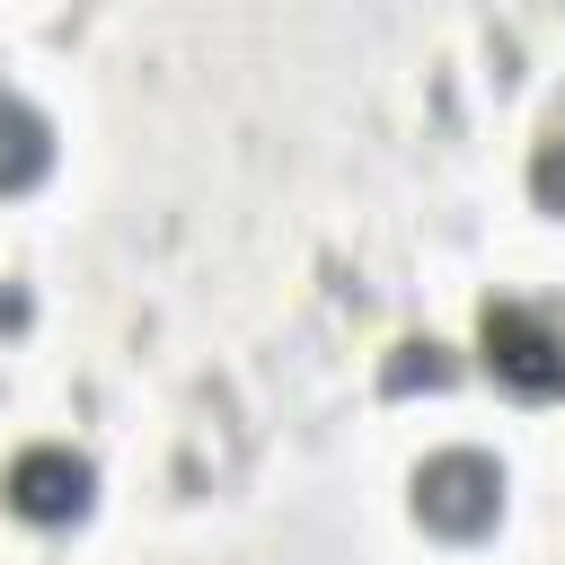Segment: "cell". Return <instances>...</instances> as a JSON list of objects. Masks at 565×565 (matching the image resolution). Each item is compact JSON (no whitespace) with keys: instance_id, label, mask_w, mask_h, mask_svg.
<instances>
[{"instance_id":"6da1fadb","label":"cell","mask_w":565,"mask_h":565,"mask_svg":"<svg viewBox=\"0 0 565 565\" xmlns=\"http://www.w3.org/2000/svg\"><path fill=\"white\" fill-rule=\"evenodd\" d=\"M406 503L433 539H486L503 521V468L486 450H433L415 477H406Z\"/></svg>"},{"instance_id":"7a4b0ae2","label":"cell","mask_w":565,"mask_h":565,"mask_svg":"<svg viewBox=\"0 0 565 565\" xmlns=\"http://www.w3.org/2000/svg\"><path fill=\"white\" fill-rule=\"evenodd\" d=\"M0 503H9L18 521H35V530H62V521H79V512L97 503V468H88L71 441H26V450L9 459V477H0Z\"/></svg>"},{"instance_id":"3957f363","label":"cell","mask_w":565,"mask_h":565,"mask_svg":"<svg viewBox=\"0 0 565 565\" xmlns=\"http://www.w3.org/2000/svg\"><path fill=\"white\" fill-rule=\"evenodd\" d=\"M486 362H494V380H512L530 397L565 388V335L539 309H521V300H494L486 309Z\"/></svg>"},{"instance_id":"277c9868","label":"cell","mask_w":565,"mask_h":565,"mask_svg":"<svg viewBox=\"0 0 565 565\" xmlns=\"http://www.w3.org/2000/svg\"><path fill=\"white\" fill-rule=\"evenodd\" d=\"M44 168H53V124H44L26 97H9V88H0V194L44 185Z\"/></svg>"},{"instance_id":"5b68a950","label":"cell","mask_w":565,"mask_h":565,"mask_svg":"<svg viewBox=\"0 0 565 565\" xmlns=\"http://www.w3.org/2000/svg\"><path fill=\"white\" fill-rule=\"evenodd\" d=\"M450 380H459L450 344H397V362H388V388H450Z\"/></svg>"},{"instance_id":"8992f818","label":"cell","mask_w":565,"mask_h":565,"mask_svg":"<svg viewBox=\"0 0 565 565\" xmlns=\"http://www.w3.org/2000/svg\"><path fill=\"white\" fill-rule=\"evenodd\" d=\"M530 203L565 221V132H547V141L530 150Z\"/></svg>"}]
</instances>
